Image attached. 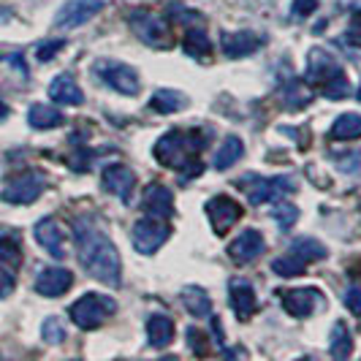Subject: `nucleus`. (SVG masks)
<instances>
[{
	"instance_id": "31",
	"label": "nucleus",
	"mask_w": 361,
	"mask_h": 361,
	"mask_svg": "<svg viewBox=\"0 0 361 361\" xmlns=\"http://www.w3.org/2000/svg\"><path fill=\"white\" fill-rule=\"evenodd\" d=\"M271 217L277 220V226L283 231H288L290 226H296V220H299V209L293 204H288V201H277L274 209H271Z\"/></svg>"
},
{
	"instance_id": "41",
	"label": "nucleus",
	"mask_w": 361,
	"mask_h": 361,
	"mask_svg": "<svg viewBox=\"0 0 361 361\" xmlns=\"http://www.w3.org/2000/svg\"><path fill=\"white\" fill-rule=\"evenodd\" d=\"M359 101H361V87H359Z\"/></svg>"
},
{
	"instance_id": "30",
	"label": "nucleus",
	"mask_w": 361,
	"mask_h": 361,
	"mask_svg": "<svg viewBox=\"0 0 361 361\" xmlns=\"http://www.w3.org/2000/svg\"><path fill=\"white\" fill-rule=\"evenodd\" d=\"M305 269H307V261H302L293 253L280 255V258L271 261V271L280 274V277H296V274H305Z\"/></svg>"
},
{
	"instance_id": "18",
	"label": "nucleus",
	"mask_w": 361,
	"mask_h": 361,
	"mask_svg": "<svg viewBox=\"0 0 361 361\" xmlns=\"http://www.w3.org/2000/svg\"><path fill=\"white\" fill-rule=\"evenodd\" d=\"M220 47H223V54H226V57H245V54L261 49V47H264V38L255 36V33H247V30L223 33Z\"/></svg>"
},
{
	"instance_id": "27",
	"label": "nucleus",
	"mask_w": 361,
	"mask_h": 361,
	"mask_svg": "<svg viewBox=\"0 0 361 361\" xmlns=\"http://www.w3.org/2000/svg\"><path fill=\"white\" fill-rule=\"evenodd\" d=\"M182 47H185V54H188V57H196V60H204L207 54L212 52L209 36H207L204 30H199V27H193V30H188V33H185Z\"/></svg>"
},
{
	"instance_id": "36",
	"label": "nucleus",
	"mask_w": 361,
	"mask_h": 361,
	"mask_svg": "<svg viewBox=\"0 0 361 361\" xmlns=\"http://www.w3.org/2000/svg\"><path fill=\"white\" fill-rule=\"evenodd\" d=\"M60 49H63V41H47V44H41V47H38L36 57L41 60V63H49Z\"/></svg>"
},
{
	"instance_id": "25",
	"label": "nucleus",
	"mask_w": 361,
	"mask_h": 361,
	"mask_svg": "<svg viewBox=\"0 0 361 361\" xmlns=\"http://www.w3.org/2000/svg\"><path fill=\"white\" fill-rule=\"evenodd\" d=\"M329 350H331L334 359H350V353H353V340H350V331H348V326L343 321H337V324L331 326V345H329Z\"/></svg>"
},
{
	"instance_id": "26",
	"label": "nucleus",
	"mask_w": 361,
	"mask_h": 361,
	"mask_svg": "<svg viewBox=\"0 0 361 361\" xmlns=\"http://www.w3.org/2000/svg\"><path fill=\"white\" fill-rule=\"evenodd\" d=\"M331 136H334V139H340V142L359 139L361 136V114H353V111L340 114V117L334 120V126H331Z\"/></svg>"
},
{
	"instance_id": "33",
	"label": "nucleus",
	"mask_w": 361,
	"mask_h": 361,
	"mask_svg": "<svg viewBox=\"0 0 361 361\" xmlns=\"http://www.w3.org/2000/svg\"><path fill=\"white\" fill-rule=\"evenodd\" d=\"M41 337L47 340L49 345H60L63 340H66V326H63V321L60 318H47L44 321V326H41Z\"/></svg>"
},
{
	"instance_id": "39",
	"label": "nucleus",
	"mask_w": 361,
	"mask_h": 361,
	"mask_svg": "<svg viewBox=\"0 0 361 361\" xmlns=\"http://www.w3.org/2000/svg\"><path fill=\"white\" fill-rule=\"evenodd\" d=\"M11 288H14V277L8 274V269L0 271V299H3L6 293H11Z\"/></svg>"
},
{
	"instance_id": "12",
	"label": "nucleus",
	"mask_w": 361,
	"mask_h": 361,
	"mask_svg": "<svg viewBox=\"0 0 361 361\" xmlns=\"http://www.w3.org/2000/svg\"><path fill=\"white\" fill-rule=\"evenodd\" d=\"M101 182H104L106 193H111V196H117L120 201L128 204L130 196H133V188H136V174H133L128 166L114 163V166H106V169L101 171Z\"/></svg>"
},
{
	"instance_id": "1",
	"label": "nucleus",
	"mask_w": 361,
	"mask_h": 361,
	"mask_svg": "<svg viewBox=\"0 0 361 361\" xmlns=\"http://www.w3.org/2000/svg\"><path fill=\"white\" fill-rule=\"evenodd\" d=\"M73 242H76V255L79 264L87 269L90 277L101 280L104 286L117 288L123 283V264L114 242L109 239L104 228L95 226L92 217H76L73 220Z\"/></svg>"
},
{
	"instance_id": "16",
	"label": "nucleus",
	"mask_w": 361,
	"mask_h": 361,
	"mask_svg": "<svg viewBox=\"0 0 361 361\" xmlns=\"http://www.w3.org/2000/svg\"><path fill=\"white\" fill-rule=\"evenodd\" d=\"M33 234H36L38 245L52 255V258H66V239H63V231H60V226H57L54 217L38 220L36 228H33Z\"/></svg>"
},
{
	"instance_id": "4",
	"label": "nucleus",
	"mask_w": 361,
	"mask_h": 361,
	"mask_svg": "<svg viewBox=\"0 0 361 361\" xmlns=\"http://www.w3.org/2000/svg\"><path fill=\"white\" fill-rule=\"evenodd\" d=\"M117 310V302L111 296H101V293H85L79 302L71 305V321L85 331H92L106 321L109 315Z\"/></svg>"
},
{
	"instance_id": "17",
	"label": "nucleus",
	"mask_w": 361,
	"mask_h": 361,
	"mask_svg": "<svg viewBox=\"0 0 361 361\" xmlns=\"http://www.w3.org/2000/svg\"><path fill=\"white\" fill-rule=\"evenodd\" d=\"M142 207L147 209V215L169 220V217L174 215V196H171V190H169L166 185L155 182V185H149V188L145 190Z\"/></svg>"
},
{
	"instance_id": "14",
	"label": "nucleus",
	"mask_w": 361,
	"mask_h": 361,
	"mask_svg": "<svg viewBox=\"0 0 361 361\" xmlns=\"http://www.w3.org/2000/svg\"><path fill=\"white\" fill-rule=\"evenodd\" d=\"M71 286H73V274L68 269H63V267H47L36 277V293L47 296V299L63 296Z\"/></svg>"
},
{
	"instance_id": "6",
	"label": "nucleus",
	"mask_w": 361,
	"mask_h": 361,
	"mask_svg": "<svg viewBox=\"0 0 361 361\" xmlns=\"http://www.w3.org/2000/svg\"><path fill=\"white\" fill-rule=\"evenodd\" d=\"M169 231H171V228L166 226V220L147 215V217H142L136 226H133V234H130V239H133V247H136L142 255H152L155 250H161L163 245H166Z\"/></svg>"
},
{
	"instance_id": "40",
	"label": "nucleus",
	"mask_w": 361,
	"mask_h": 361,
	"mask_svg": "<svg viewBox=\"0 0 361 361\" xmlns=\"http://www.w3.org/2000/svg\"><path fill=\"white\" fill-rule=\"evenodd\" d=\"M6 117H8V106H6V104H3V101H0V123H3V120H6Z\"/></svg>"
},
{
	"instance_id": "24",
	"label": "nucleus",
	"mask_w": 361,
	"mask_h": 361,
	"mask_svg": "<svg viewBox=\"0 0 361 361\" xmlns=\"http://www.w3.org/2000/svg\"><path fill=\"white\" fill-rule=\"evenodd\" d=\"M182 302H185V307L190 315H196V318H207L209 312H212V299H209V293L199 286H188V288L182 290Z\"/></svg>"
},
{
	"instance_id": "19",
	"label": "nucleus",
	"mask_w": 361,
	"mask_h": 361,
	"mask_svg": "<svg viewBox=\"0 0 361 361\" xmlns=\"http://www.w3.org/2000/svg\"><path fill=\"white\" fill-rule=\"evenodd\" d=\"M321 290L315 288H296V290H286L283 293V307L288 315H296V318H307L310 312L315 310V302H318Z\"/></svg>"
},
{
	"instance_id": "37",
	"label": "nucleus",
	"mask_w": 361,
	"mask_h": 361,
	"mask_svg": "<svg viewBox=\"0 0 361 361\" xmlns=\"http://www.w3.org/2000/svg\"><path fill=\"white\" fill-rule=\"evenodd\" d=\"M345 307L350 310L353 315H361V288H348V293H345Z\"/></svg>"
},
{
	"instance_id": "9",
	"label": "nucleus",
	"mask_w": 361,
	"mask_h": 361,
	"mask_svg": "<svg viewBox=\"0 0 361 361\" xmlns=\"http://www.w3.org/2000/svg\"><path fill=\"white\" fill-rule=\"evenodd\" d=\"M130 27L136 30V36L142 38L145 44L155 47V49L171 47L166 22H163L158 14H152V11H133V14H130Z\"/></svg>"
},
{
	"instance_id": "21",
	"label": "nucleus",
	"mask_w": 361,
	"mask_h": 361,
	"mask_svg": "<svg viewBox=\"0 0 361 361\" xmlns=\"http://www.w3.org/2000/svg\"><path fill=\"white\" fill-rule=\"evenodd\" d=\"M27 123L36 128V130H49V128H57L66 123L63 111L57 106H49V104H33L30 111H27Z\"/></svg>"
},
{
	"instance_id": "2",
	"label": "nucleus",
	"mask_w": 361,
	"mask_h": 361,
	"mask_svg": "<svg viewBox=\"0 0 361 361\" xmlns=\"http://www.w3.org/2000/svg\"><path fill=\"white\" fill-rule=\"evenodd\" d=\"M307 82L312 87H318L321 95L340 101L350 92L345 68L326 52V49H312L307 57Z\"/></svg>"
},
{
	"instance_id": "15",
	"label": "nucleus",
	"mask_w": 361,
	"mask_h": 361,
	"mask_svg": "<svg viewBox=\"0 0 361 361\" xmlns=\"http://www.w3.org/2000/svg\"><path fill=\"white\" fill-rule=\"evenodd\" d=\"M228 302L239 321H250L255 310H258V299H255V288L247 280H231L228 286Z\"/></svg>"
},
{
	"instance_id": "11",
	"label": "nucleus",
	"mask_w": 361,
	"mask_h": 361,
	"mask_svg": "<svg viewBox=\"0 0 361 361\" xmlns=\"http://www.w3.org/2000/svg\"><path fill=\"white\" fill-rule=\"evenodd\" d=\"M101 8H104V0H68V3L57 11L54 25H57L60 30H71V27H79V25L90 22Z\"/></svg>"
},
{
	"instance_id": "35",
	"label": "nucleus",
	"mask_w": 361,
	"mask_h": 361,
	"mask_svg": "<svg viewBox=\"0 0 361 361\" xmlns=\"http://www.w3.org/2000/svg\"><path fill=\"white\" fill-rule=\"evenodd\" d=\"M188 345H190L193 353H199V356H204V353L209 350V340H207V334H201L199 329H188Z\"/></svg>"
},
{
	"instance_id": "22",
	"label": "nucleus",
	"mask_w": 361,
	"mask_h": 361,
	"mask_svg": "<svg viewBox=\"0 0 361 361\" xmlns=\"http://www.w3.org/2000/svg\"><path fill=\"white\" fill-rule=\"evenodd\" d=\"M147 337H149V345L152 348H166V345L174 340V324L169 315H149L147 321Z\"/></svg>"
},
{
	"instance_id": "20",
	"label": "nucleus",
	"mask_w": 361,
	"mask_h": 361,
	"mask_svg": "<svg viewBox=\"0 0 361 361\" xmlns=\"http://www.w3.org/2000/svg\"><path fill=\"white\" fill-rule=\"evenodd\" d=\"M49 98L63 104V106H79L85 101V92L79 90V85L73 82L71 73H60L54 76L52 85H49Z\"/></svg>"
},
{
	"instance_id": "34",
	"label": "nucleus",
	"mask_w": 361,
	"mask_h": 361,
	"mask_svg": "<svg viewBox=\"0 0 361 361\" xmlns=\"http://www.w3.org/2000/svg\"><path fill=\"white\" fill-rule=\"evenodd\" d=\"M334 163H337V169L345 171V174H359L361 171V149L340 152V155H334Z\"/></svg>"
},
{
	"instance_id": "3",
	"label": "nucleus",
	"mask_w": 361,
	"mask_h": 361,
	"mask_svg": "<svg viewBox=\"0 0 361 361\" xmlns=\"http://www.w3.org/2000/svg\"><path fill=\"white\" fill-rule=\"evenodd\" d=\"M204 145L196 139V133H182V130H171L158 139L155 145V158L169 166V169H188V166H201L196 161V152H201Z\"/></svg>"
},
{
	"instance_id": "10",
	"label": "nucleus",
	"mask_w": 361,
	"mask_h": 361,
	"mask_svg": "<svg viewBox=\"0 0 361 361\" xmlns=\"http://www.w3.org/2000/svg\"><path fill=\"white\" fill-rule=\"evenodd\" d=\"M207 217L212 223V231L217 236H226L242 217V207L228 196H215V199L207 204Z\"/></svg>"
},
{
	"instance_id": "8",
	"label": "nucleus",
	"mask_w": 361,
	"mask_h": 361,
	"mask_svg": "<svg viewBox=\"0 0 361 361\" xmlns=\"http://www.w3.org/2000/svg\"><path fill=\"white\" fill-rule=\"evenodd\" d=\"M95 73L101 76L104 85H109L111 90L123 92V95H136L139 87H142L136 71H133L130 66L114 63V60H101V63H95Z\"/></svg>"
},
{
	"instance_id": "29",
	"label": "nucleus",
	"mask_w": 361,
	"mask_h": 361,
	"mask_svg": "<svg viewBox=\"0 0 361 361\" xmlns=\"http://www.w3.org/2000/svg\"><path fill=\"white\" fill-rule=\"evenodd\" d=\"M288 253H293V255H299L302 261H324L326 255V245H321L318 239H296L293 245H290V250Z\"/></svg>"
},
{
	"instance_id": "32",
	"label": "nucleus",
	"mask_w": 361,
	"mask_h": 361,
	"mask_svg": "<svg viewBox=\"0 0 361 361\" xmlns=\"http://www.w3.org/2000/svg\"><path fill=\"white\" fill-rule=\"evenodd\" d=\"M22 264V253L14 239H0V267L3 269H17Z\"/></svg>"
},
{
	"instance_id": "7",
	"label": "nucleus",
	"mask_w": 361,
	"mask_h": 361,
	"mask_svg": "<svg viewBox=\"0 0 361 361\" xmlns=\"http://www.w3.org/2000/svg\"><path fill=\"white\" fill-rule=\"evenodd\" d=\"M44 185H47V177L41 171H25V174L6 182L0 199L6 204H33L44 193Z\"/></svg>"
},
{
	"instance_id": "28",
	"label": "nucleus",
	"mask_w": 361,
	"mask_h": 361,
	"mask_svg": "<svg viewBox=\"0 0 361 361\" xmlns=\"http://www.w3.org/2000/svg\"><path fill=\"white\" fill-rule=\"evenodd\" d=\"M242 155H245V147H242V142H239L236 136H228V139L223 142V147L217 149L215 169H217V171H226V169H228V166H234Z\"/></svg>"
},
{
	"instance_id": "23",
	"label": "nucleus",
	"mask_w": 361,
	"mask_h": 361,
	"mask_svg": "<svg viewBox=\"0 0 361 361\" xmlns=\"http://www.w3.org/2000/svg\"><path fill=\"white\" fill-rule=\"evenodd\" d=\"M188 95L180 90H158L149 98V106L155 109L158 114H177L182 109H188Z\"/></svg>"
},
{
	"instance_id": "13",
	"label": "nucleus",
	"mask_w": 361,
	"mask_h": 361,
	"mask_svg": "<svg viewBox=\"0 0 361 361\" xmlns=\"http://www.w3.org/2000/svg\"><path fill=\"white\" fill-rule=\"evenodd\" d=\"M264 247H267V242H264L261 231L247 228V231H242V234L228 245V255H231L234 264H242V267H245V264H253L255 258L264 253Z\"/></svg>"
},
{
	"instance_id": "5",
	"label": "nucleus",
	"mask_w": 361,
	"mask_h": 361,
	"mask_svg": "<svg viewBox=\"0 0 361 361\" xmlns=\"http://www.w3.org/2000/svg\"><path fill=\"white\" fill-rule=\"evenodd\" d=\"M245 193L250 204H264V201H277L280 196H288L296 190V182L290 177H258V174H247L236 182Z\"/></svg>"
},
{
	"instance_id": "38",
	"label": "nucleus",
	"mask_w": 361,
	"mask_h": 361,
	"mask_svg": "<svg viewBox=\"0 0 361 361\" xmlns=\"http://www.w3.org/2000/svg\"><path fill=\"white\" fill-rule=\"evenodd\" d=\"M318 8V0H293V14L296 17H310Z\"/></svg>"
}]
</instances>
